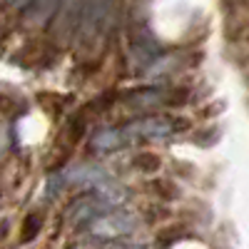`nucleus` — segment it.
<instances>
[{"label": "nucleus", "mask_w": 249, "mask_h": 249, "mask_svg": "<svg viewBox=\"0 0 249 249\" xmlns=\"http://www.w3.org/2000/svg\"><path fill=\"white\" fill-rule=\"evenodd\" d=\"M117 249H135V247H117Z\"/></svg>", "instance_id": "nucleus-7"}, {"label": "nucleus", "mask_w": 249, "mask_h": 249, "mask_svg": "<svg viewBox=\"0 0 249 249\" xmlns=\"http://www.w3.org/2000/svg\"><path fill=\"white\" fill-rule=\"evenodd\" d=\"M40 222H43V219H40V217H35V214H30L28 219H25V230H23V234H20V239H23V242H30L37 232H40Z\"/></svg>", "instance_id": "nucleus-6"}, {"label": "nucleus", "mask_w": 249, "mask_h": 249, "mask_svg": "<svg viewBox=\"0 0 249 249\" xmlns=\"http://www.w3.org/2000/svg\"><path fill=\"white\" fill-rule=\"evenodd\" d=\"M170 130H175V127H172V122L164 120V117H147V120H137V122L130 124L132 135H144V137H162Z\"/></svg>", "instance_id": "nucleus-2"}, {"label": "nucleus", "mask_w": 249, "mask_h": 249, "mask_svg": "<svg viewBox=\"0 0 249 249\" xmlns=\"http://www.w3.org/2000/svg\"><path fill=\"white\" fill-rule=\"evenodd\" d=\"M92 144H95L97 150H102V152H105V150H112V147H117V144H120V135H117L115 130L100 132V135L92 140Z\"/></svg>", "instance_id": "nucleus-4"}, {"label": "nucleus", "mask_w": 249, "mask_h": 249, "mask_svg": "<svg viewBox=\"0 0 249 249\" xmlns=\"http://www.w3.org/2000/svg\"><path fill=\"white\" fill-rule=\"evenodd\" d=\"M160 100H164L160 92L155 90H147V92H137V95H130V102H137L140 107H155Z\"/></svg>", "instance_id": "nucleus-5"}, {"label": "nucleus", "mask_w": 249, "mask_h": 249, "mask_svg": "<svg viewBox=\"0 0 249 249\" xmlns=\"http://www.w3.org/2000/svg\"><path fill=\"white\" fill-rule=\"evenodd\" d=\"M135 167L142 172H155L160 167V157L155 152H140L135 155Z\"/></svg>", "instance_id": "nucleus-3"}, {"label": "nucleus", "mask_w": 249, "mask_h": 249, "mask_svg": "<svg viewBox=\"0 0 249 249\" xmlns=\"http://www.w3.org/2000/svg\"><path fill=\"white\" fill-rule=\"evenodd\" d=\"M135 230V219L127 214H107L92 222V232L97 237H120Z\"/></svg>", "instance_id": "nucleus-1"}]
</instances>
